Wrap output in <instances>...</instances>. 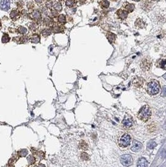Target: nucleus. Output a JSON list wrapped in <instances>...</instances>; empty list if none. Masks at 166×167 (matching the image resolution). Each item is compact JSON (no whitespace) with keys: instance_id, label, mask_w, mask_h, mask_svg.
I'll return each mask as SVG.
<instances>
[{"instance_id":"1","label":"nucleus","mask_w":166,"mask_h":167,"mask_svg":"<svg viewBox=\"0 0 166 167\" xmlns=\"http://www.w3.org/2000/svg\"><path fill=\"white\" fill-rule=\"evenodd\" d=\"M151 116V110L148 105H144L138 113V117L143 121H147Z\"/></svg>"},{"instance_id":"2","label":"nucleus","mask_w":166,"mask_h":167,"mask_svg":"<svg viewBox=\"0 0 166 167\" xmlns=\"http://www.w3.org/2000/svg\"><path fill=\"white\" fill-rule=\"evenodd\" d=\"M147 91L151 95H155L160 91V84L157 81L152 80L148 83L147 86Z\"/></svg>"},{"instance_id":"3","label":"nucleus","mask_w":166,"mask_h":167,"mask_svg":"<svg viewBox=\"0 0 166 167\" xmlns=\"http://www.w3.org/2000/svg\"><path fill=\"white\" fill-rule=\"evenodd\" d=\"M131 138L129 134H124V135L121 136L119 141V144L120 147L125 148V147H128L131 143Z\"/></svg>"},{"instance_id":"4","label":"nucleus","mask_w":166,"mask_h":167,"mask_svg":"<svg viewBox=\"0 0 166 167\" xmlns=\"http://www.w3.org/2000/svg\"><path fill=\"white\" fill-rule=\"evenodd\" d=\"M121 163L125 167H129L133 163V160L131 156L129 155H122L120 158Z\"/></svg>"},{"instance_id":"5","label":"nucleus","mask_w":166,"mask_h":167,"mask_svg":"<svg viewBox=\"0 0 166 167\" xmlns=\"http://www.w3.org/2000/svg\"><path fill=\"white\" fill-rule=\"evenodd\" d=\"M122 123V125L124 128H130L133 125L134 121H133V119L131 116L126 115L123 119Z\"/></svg>"},{"instance_id":"6","label":"nucleus","mask_w":166,"mask_h":167,"mask_svg":"<svg viewBox=\"0 0 166 167\" xmlns=\"http://www.w3.org/2000/svg\"><path fill=\"white\" fill-rule=\"evenodd\" d=\"M152 67V63L147 58L143 60L142 63H140V68L144 71H149Z\"/></svg>"},{"instance_id":"7","label":"nucleus","mask_w":166,"mask_h":167,"mask_svg":"<svg viewBox=\"0 0 166 167\" xmlns=\"http://www.w3.org/2000/svg\"><path fill=\"white\" fill-rule=\"evenodd\" d=\"M10 8V1L7 0L0 1V9L3 11H7Z\"/></svg>"},{"instance_id":"8","label":"nucleus","mask_w":166,"mask_h":167,"mask_svg":"<svg viewBox=\"0 0 166 167\" xmlns=\"http://www.w3.org/2000/svg\"><path fill=\"white\" fill-rule=\"evenodd\" d=\"M142 148V143L139 141H136V140H134L132 143V145L131 146V150L134 152H137L141 149Z\"/></svg>"},{"instance_id":"9","label":"nucleus","mask_w":166,"mask_h":167,"mask_svg":"<svg viewBox=\"0 0 166 167\" xmlns=\"http://www.w3.org/2000/svg\"><path fill=\"white\" fill-rule=\"evenodd\" d=\"M148 162L145 158H140L137 163V167H147Z\"/></svg>"},{"instance_id":"10","label":"nucleus","mask_w":166,"mask_h":167,"mask_svg":"<svg viewBox=\"0 0 166 167\" xmlns=\"http://www.w3.org/2000/svg\"><path fill=\"white\" fill-rule=\"evenodd\" d=\"M117 15H118V17L120 19H125L127 17L128 13L125 10H119L117 12Z\"/></svg>"},{"instance_id":"11","label":"nucleus","mask_w":166,"mask_h":167,"mask_svg":"<svg viewBox=\"0 0 166 167\" xmlns=\"http://www.w3.org/2000/svg\"><path fill=\"white\" fill-rule=\"evenodd\" d=\"M123 7H124V10L127 11V13L132 12L134 9V6L132 4H130L129 3H124V5H123Z\"/></svg>"},{"instance_id":"12","label":"nucleus","mask_w":166,"mask_h":167,"mask_svg":"<svg viewBox=\"0 0 166 167\" xmlns=\"http://www.w3.org/2000/svg\"><path fill=\"white\" fill-rule=\"evenodd\" d=\"M31 17L32 19H39L41 17V13L38 10H34L31 13Z\"/></svg>"},{"instance_id":"13","label":"nucleus","mask_w":166,"mask_h":167,"mask_svg":"<svg viewBox=\"0 0 166 167\" xmlns=\"http://www.w3.org/2000/svg\"><path fill=\"white\" fill-rule=\"evenodd\" d=\"M31 42L33 43H38L40 41V36L38 34H33L30 38Z\"/></svg>"},{"instance_id":"14","label":"nucleus","mask_w":166,"mask_h":167,"mask_svg":"<svg viewBox=\"0 0 166 167\" xmlns=\"http://www.w3.org/2000/svg\"><path fill=\"white\" fill-rule=\"evenodd\" d=\"M151 2L150 1H144L142 6V8L145 11H149L151 8Z\"/></svg>"},{"instance_id":"15","label":"nucleus","mask_w":166,"mask_h":167,"mask_svg":"<svg viewBox=\"0 0 166 167\" xmlns=\"http://www.w3.org/2000/svg\"><path fill=\"white\" fill-rule=\"evenodd\" d=\"M18 15H19V12H18V10H13L11 11L10 13V17H11V19H13V20L16 19V18L18 17Z\"/></svg>"},{"instance_id":"16","label":"nucleus","mask_w":166,"mask_h":167,"mask_svg":"<svg viewBox=\"0 0 166 167\" xmlns=\"http://www.w3.org/2000/svg\"><path fill=\"white\" fill-rule=\"evenodd\" d=\"M107 38L111 43L114 42L116 40V35L112 33H108L107 34Z\"/></svg>"},{"instance_id":"17","label":"nucleus","mask_w":166,"mask_h":167,"mask_svg":"<svg viewBox=\"0 0 166 167\" xmlns=\"http://www.w3.org/2000/svg\"><path fill=\"white\" fill-rule=\"evenodd\" d=\"M58 22L60 23H61V24H62V25H63V24H64V23H66V17H65V15H63V14H61V15H60L59 17H58Z\"/></svg>"},{"instance_id":"18","label":"nucleus","mask_w":166,"mask_h":167,"mask_svg":"<svg viewBox=\"0 0 166 167\" xmlns=\"http://www.w3.org/2000/svg\"><path fill=\"white\" fill-rule=\"evenodd\" d=\"M135 25H136V26H137V27L140 28H142L144 26L145 23H144V22L142 20V19H138L136 21Z\"/></svg>"},{"instance_id":"19","label":"nucleus","mask_w":166,"mask_h":167,"mask_svg":"<svg viewBox=\"0 0 166 167\" xmlns=\"http://www.w3.org/2000/svg\"><path fill=\"white\" fill-rule=\"evenodd\" d=\"M1 40H2V42H3V43H6L10 41V38L8 34H6V33H4V34H3V36H2Z\"/></svg>"},{"instance_id":"20","label":"nucleus","mask_w":166,"mask_h":167,"mask_svg":"<svg viewBox=\"0 0 166 167\" xmlns=\"http://www.w3.org/2000/svg\"><path fill=\"white\" fill-rule=\"evenodd\" d=\"M79 147L81 149L84 150H86L88 148V145L84 141H81V143H79Z\"/></svg>"},{"instance_id":"21","label":"nucleus","mask_w":166,"mask_h":167,"mask_svg":"<svg viewBox=\"0 0 166 167\" xmlns=\"http://www.w3.org/2000/svg\"><path fill=\"white\" fill-rule=\"evenodd\" d=\"M99 4L103 8H107L109 6V2L108 1H101L99 2Z\"/></svg>"},{"instance_id":"22","label":"nucleus","mask_w":166,"mask_h":167,"mask_svg":"<svg viewBox=\"0 0 166 167\" xmlns=\"http://www.w3.org/2000/svg\"><path fill=\"white\" fill-rule=\"evenodd\" d=\"M157 146V143L154 141H150L147 143V147L149 149H153Z\"/></svg>"},{"instance_id":"23","label":"nucleus","mask_w":166,"mask_h":167,"mask_svg":"<svg viewBox=\"0 0 166 167\" xmlns=\"http://www.w3.org/2000/svg\"><path fill=\"white\" fill-rule=\"evenodd\" d=\"M54 10H56L57 11H61V10H62V5H61V4L60 3L57 2V3H56L55 4H54Z\"/></svg>"},{"instance_id":"24","label":"nucleus","mask_w":166,"mask_h":167,"mask_svg":"<svg viewBox=\"0 0 166 167\" xmlns=\"http://www.w3.org/2000/svg\"><path fill=\"white\" fill-rule=\"evenodd\" d=\"M51 34V30L50 29H45L42 31V34L44 36H47Z\"/></svg>"},{"instance_id":"25","label":"nucleus","mask_w":166,"mask_h":167,"mask_svg":"<svg viewBox=\"0 0 166 167\" xmlns=\"http://www.w3.org/2000/svg\"><path fill=\"white\" fill-rule=\"evenodd\" d=\"M45 23L46 24V25L48 26H51L53 25V21L50 18H46L45 20Z\"/></svg>"},{"instance_id":"26","label":"nucleus","mask_w":166,"mask_h":167,"mask_svg":"<svg viewBox=\"0 0 166 167\" xmlns=\"http://www.w3.org/2000/svg\"><path fill=\"white\" fill-rule=\"evenodd\" d=\"M27 159H28V162H29V164L30 165H32L35 163L36 159H35V158H34V156L30 155V156H29L28 157Z\"/></svg>"},{"instance_id":"27","label":"nucleus","mask_w":166,"mask_h":167,"mask_svg":"<svg viewBox=\"0 0 166 167\" xmlns=\"http://www.w3.org/2000/svg\"><path fill=\"white\" fill-rule=\"evenodd\" d=\"M27 29L25 27H23V26H20L18 29V31L19 32V33H21V34H24L27 33Z\"/></svg>"},{"instance_id":"28","label":"nucleus","mask_w":166,"mask_h":167,"mask_svg":"<svg viewBox=\"0 0 166 167\" xmlns=\"http://www.w3.org/2000/svg\"><path fill=\"white\" fill-rule=\"evenodd\" d=\"M76 4V1H66V5L69 7L74 6Z\"/></svg>"},{"instance_id":"29","label":"nucleus","mask_w":166,"mask_h":167,"mask_svg":"<svg viewBox=\"0 0 166 167\" xmlns=\"http://www.w3.org/2000/svg\"><path fill=\"white\" fill-rule=\"evenodd\" d=\"M53 30L54 33H60L61 32V30H62V29H61L60 26L59 25H54L53 28Z\"/></svg>"},{"instance_id":"30","label":"nucleus","mask_w":166,"mask_h":167,"mask_svg":"<svg viewBox=\"0 0 166 167\" xmlns=\"http://www.w3.org/2000/svg\"><path fill=\"white\" fill-rule=\"evenodd\" d=\"M81 158H82L83 160H88L89 159V155H88L86 152L82 153H81Z\"/></svg>"},{"instance_id":"31","label":"nucleus","mask_w":166,"mask_h":167,"mask_svg":"<svg viewBox=\"0 0 166 167\" xmlns=\"http://www.w3.org/2000/svg\"><path fill=\"white\" fill-rule=\"evenodd\" d=\"M160 67L162 69H166V60H162L161 62L159 63Z\"/></svg>"},{"instance_id":"32","label":"nucleus","mask_w":166,"mask_h":167,"mask_svg":"<svg viewBox=\"0 0 166 167\" xmlns=\"http://www.w3.org/2000/svg\"><path fill=\"white\" fill-rule=\"evenodd\" d=\"M19 156L22 157V156H25L26 155H27L28 154V151L26 150H22L21 151H19Z\"/></svg>"},{"instance_id":"33","label":"nucleus","mask_w":166,"mask_h":167,"mask_svg":"<svg viewBox=\"0 0 166 167\" xmlns=\"http://www.w3.org/2000/svg\"><path fill=\"white\" fill-rule=\"evenodd\" d=\"M161 96L163 97H166V86H164L161 89Z\"/></svg>"},{"instance_id":"34","label":"nucleus","mask_w":166,"mask_h":167,"mask_svg":"<svg viewBox=\"0 0 166 167\" xmlns=\"http://www.w3.org/2000/svg\"><path fill=\"white\" fill-rule=\"evenodd\" d=\"M19 40L21 41V43H26L28 40V37L26 35H23V36L19 38Z\"/></svg>"},{"instance_id":"35","label":"nucleus","mask_w":166,"mask_h":167,"mask_svg":"<svg viewBox=\"0 0 166 167\" xmlns=\"http://www.w3.org/2000/svg\"><path fill=\"white\" fill-rule=\"evenodd\" d=\"M30 28L31 29V30H32V31H34V30H36V24H34V23H32V24H31V25H30Z\"/></svg>"},{"instance_id":"36","label":"nucleus","mask_w":166,"mask_h":167,"mask_svg":"<svg viewBox=\"0 0 166 167\" xmlns=\"http://www.w3.org/2000/svg\"><path fill=\"white\" fill-rule=\"evenodd\" d=\"M58 14V11H56V10H52V11H51V15H53V17H57Z\"/></svg>"},{"instance_id":"37","label":"nucleus","mask_w":166,"mask_h":167,"mask_svg":"<svg viewBox=\"0 0 166 167\" xmlns=\"http://www.w3.org/2000/svg\"><path fill=\"white\" fill-rule=\"evenodd\" d=\"M162 155L163 157L166 158V150H164L162 153Z\"/></svg>"},{"instance_id":"38","label":"nucleus","mask_w":166,"mask_h":167,"mask_svg":"<svg viewBox=\"0 0 166 167\" xmlns=\"http://www.w3.org/2000/svg\"><path fill=\"white\" fill-rule=\"evenodd\" d=\"M38 167H45V165L43 164H39V165L38 166Z\"/></svg>"},{"instance_id":"39","label":"nucleus","mask_w":166,"mask_h":167,"mask_svg":"<svg viewBox=\"0 0 166 167\" xmlns=\"http://www.w3.org/2000/svg\"><path fill=\"white\" fill-rule=\"evenodd\" d=\"M163 77H164V78H165V79H166V74H165V75H164Z\"/></svg>"},{"instance_id":"40","label":"nucleus","mask_w":166,"mask_h":167,"mask_svg":"<svg viewBox=\"0 0 166 167\" xmlns=\"http://www.w3.org/2000/svg\"><path fill=\"white\" fill-rule=\"evenodd\" d=\"M1 27V21H0V28Z\"/></svg>"}]
</instances>
